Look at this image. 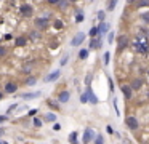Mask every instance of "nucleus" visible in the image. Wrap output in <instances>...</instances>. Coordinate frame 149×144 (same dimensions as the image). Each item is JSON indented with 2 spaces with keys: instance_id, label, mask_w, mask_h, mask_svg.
I'll return each mask as SVG.
<instances>
[{
  "instance_id": "423d86ee",
  "label": "nucleus",
  "mask_w": 149,
  "mask_h": 144,
  "mask_svg": "<svg viewBox=\"0 0 149 144\" xmlns=\"http://www.w3.org/2000/svg\"><path fill=\"white\" fill-rule=\"evenodd\" d=\"M96 138V134H95V131L91 130V128H87V130L84 131V144H88L91 139H95Z\"/></svg>"
},
{
  "instance_id": "4468645a",
  "label": "nucleus",
  "mask_w": 149,
  "mask_h": 144,
  "mask_svg": "<svg viewBox=\"0 0 149 144\" xmlns=\"http://www.w3.org/2000/svg\"><path fill=\"white\" fill-rule=\"evenodd\" d=\"M39 96H40V91H34V93H23L21 98H24V99H36V98H39Z\"/></svg>"
},
{
  "instance_id": "cd10ccee",
  "label": "nucleus",
  "mask_w": 149,
  "mask_h": 144,
  "mask_svg": "<svg viewBox=\"0 0 149 144\" xmlns=\"http://www.w3.org/2000/svg\"><path fill=\"white\" fill-rule=\"evenodd\" d=\"M95 144H104V139L101 134H96V138H95Z\"/></svg>"
},
{
  "instance_id": "39448f33",
  "label": "nucleus",
  "mask_w": 149,
  "mask_h": 144,
  "mask_svg": "<svg viewBox=\"0 0 149 144\" xmlns=\"http://www.w3.org/2000/svg\"><path fill=\"white\" fill-rule=\"evenodd\" d=\"M85 40V34L84 32H77V34L74 35V38H72L71 45L72 47H79V45H82V42Z\"/></svg>"
},
{
  "instance_id": "9d476101",
  "label": "nucleus",
  "mask_w": 149,
  "mask_h": 144,
  "mask_svg": "<svg viewBox=\"0 0 149 144\" xmlns=\"http://www.w3.org/2000/svg\"><path fill=\"white\" fill-rule=\"evenodd\" d=\"M59 70H53L52 74H50V75H47L45 77V80H43V82H47V83H50V82H55L56 79H59Z\"/></svg>"
},
{
  "instance_id": "79ce46f5",
  "label": "nucleus",
  "mask_w": 149,
  "mask_h": 144,
  "mask_svg": "<svg viewBox=\"0 0 149 144\" xmlns=\"http://www.w3.org/2000/svg\"><path fill=\"white\" fill-rule=\"evenodd\" d=\"M16 107H18V104H11L10 107H8V114H10V112H13V111H15V109H16Z\"/></svg>"
},
{
  "instance_id": "bb28decb",
  "label": "nucleus",
  "mask_w": 149,
  "mask_h": 144,
  "mask_svg": "<svg viewBox=\"0 0 149 144\" xmlns=\"http://www.w3.org/2000/svg\"><path fill=\"white\" fill-rule=\"evenodd\" d=\"M48 106H50V109H53V111H59V106H58V102L48 101Z\"/></svg>"
},
{
  "instance_id": "f8f14e48",
  "label": "nucleus",
  "mask_w": 149,
  "mask_h": 144,
  "mask_svg": "<svg viewBox=\"0 0 149 144\" xmlns=\"http://www.w3.org/2000/svg\"><path fill=\"white\" fill-rule=\"evenodd\" d=\"M101 45H103V40H101V38H93V40L90 42L91 50H98V48H101Z\"/></svg>"
},
{
  "instance_id": "c756f323",
  "label": "nucleus",
  "mask_w": 149,
  "mask_h": 144,
  "mask_svg": "<svg viewBox=\"0 0 149 144\" xmlns=\"http://www.w3.org/2000/svg\"><path fill=\"white\" fill-rule=\"evenodd\" d=\"M53 26H55V29H63V21H59V19H56V21L53 22Z\"/></svg>"
},
{
  "instance_id": "ddd939ff",
  "label": "nucleus",
  "mask_w": 149,
  "mask_h": 144,
  "mask_svg": "<svg viewBox=\"0 0 149 144\" xmlns=\"http://www.w3.org/2000/svg\"><path fill=\"white\" fill-rule=\"evenodd\" d=\"M87 95H88V99H90V102H91V104H96V102H98V98H96V96H95L93 90H91L90 86H88V88H87Z\"/></svg>"
},
{
  "instance_id": "72a5a7b5",
  "label": "nucleus",
  "mask_w": 149,
  "mask_h": 144,
  "mask_svg": "<svg viewBox=\"0 0 149 144\" xmlns=\"http://www.w3.org/2000/svg\"><path fill=\"white\" fill-rule=\"evenodd\" d=\"M149 5V0H139L138 6H148Z\"/></svg>"
},
{
  "instance_id": "a211bd4d",
  "label": "nucleus",
  "mask_w": 149,
  "mask_h": 144,
  "mask_svg": "<svg viewBox=\"0 0 149 144\" xmlns=\"http://www.w3.org/2000/svg\"><path fill=\"white\" fill-rule=\"evenodd\" d=\"M15 45H16V47H24V45H26V38H24V37H18L16 40H15Z\"/></svg>"
},
{
  "instance_id": "a19ab883",
  "label": "nucleus",
  "mask_w": 149,
  "mask_h": 144,
  "mask_svg": "<svg viewBox=\"0 0 149 144\" xmlns=\"http://www.w3.org/2000/svg\"><path fill=\"white\" fill-rule=\"evenodd\" d=\"M68 59H69V54H66V56H64V58H63V59H61V66H64V64L68 63Z\"/></svg>"
},
{
  "instance_id": "2f4dec72",
  "label": "nucleus",
  "mask_w": 149,
  "mask_h": 144,
  "mask_svg": "<svg viewBox=\"0 0 149 144\" xmlns=\"http://www.w3.org/2000/svg\"><path fill=\"white\" fill-rule=\"evenodd\" d=\"M80 101L82 102H87L88 101V95H87V93H82V95H80Z\"/></svg>"
},
{
  "instance_id": "a18cd8bd",
  "label": "nucleus",
  "mask_w": 149,
  "mask_h": 144,
  "mask_svg": "<svg viewBox=\"0 0 149 144\" xmlns=\"http://www.w3.org/2000/svg\"><path fill=\"white\" fill-rule=\"evenodd\" d=\"M36 114H37V111L34 109V111H31V112H29V117H31V115H36Z\"/></svg>"
},
{
  "instance_id": "f704fd0d",
  "label": "nucleus",
  "mask_w": 149,
  "mask_h": 144,
  "mask_svg": "<svg viewBox=\"0 0 149 144\" xmlns=\"http://www.w3.org/2000/svg\"><path fill=\"white\" fill-rule=\"evenodd\" d=\"M5 54H7V48H5V47H0V58L5 56Z\"/></svg>"
},
{
  "instance_id": "09e8293b",
  "label": "nucleus",
  "mask_w": 149,
  "mask_h": 144,
  "mask_svg": "<svg viewBox=\"0 0 149 144\" xmlns=\"http://www.w3.org/2000/svg\"><path fill=\"white\" fill-rule=\"evenodd\" d=\"M2 99H3V93L0 91V101H2Z\"/></svg>"
},
{
  "instance_id": "0eeeda50",
  "label": "nucleus",
  "mask_w": 149,
  "mask_h": 144,
  "mask_svg": "<svg viewBox=\"0 0 149 144\" xmlns=\"http://www.w3.org/2000/svg\"><path fill=\"white\" fill-rule=\"evenodd\" d=\"M47 26H48V19H47V18H37L36 19V27L39 29V31L47 29Z\"/></svg>"
},
{
  "instance_id": "f3484780",
  "label": "nucleus",
  "mask_w": 149,
  "mask_h": 144,
  "mask_svg": "<svg viewBox=\"0 0 149 144\" xmlns=\"http://www.w3.org/2000/svg\"><path fill=\"white\" fill-rule=\"evenodd\" d=\"M69 143L71 144H79L77 143V131H72V133L69 134Z\"/></svg>"
},
{
  "instance_id": "6e6552de",
  "label": "nucleus",
  "mask_w": 149,
  "mask_h": 144,
  "mask_svg": "<svg viewBox=\"0 0 149 144\" xmlns=\"http://www.w3.org/2000/svg\"><path fill=\"white\" fill-rule=\"evenodd\" d=\"M122 93H123V96H125V99H130L133 96L132 85H122Z\"/></svg>"
},
{
  "instance_id": "58836bf2",
  "label": "nucleus",
  "mask_w": 149,
  "mask_h": 144,
  "mask_svg": "<svg viewBox=\"0 0 149 144\" xmlns=\"http://www.w3.org/2000/svg\"><path fill=\"white\" fill-rule=\"evenodd\" d=\"M106 131H107V134H114V130H112L111 125H107V127H106Z\"/></svg>"
},
{
  "instance_id": "5701e85b",
  "label": "nucleus",
  "mask_w": 149,
  "mask_h": 144,
  "mask_svg": "<svg viewBox=\"0 0 149 144\" xmlns=\"http://www.w3.org/2000/svg\"><path fill=\"white\" fill-rule=\"evenodd\" d=\"M84 19H85L84 11H77V15H75V22H82Z\"/></svg>"
},
{
  "instance_id": "f03ea898",
  "label": "nucleus",
  "mask_w": 149,
  "mask_h": 144,
  "mask_svg": "<svg viewBox=\"0 0 149 144\" xmlns=\"http://www.w3.org/2000/svg\"><path fill=\"white\" fill-rule=\"evenodd\" d=\"M125 123H127V127H128V130H132V131H136L139 128L138 118L133 117V115H128V117L125 118Z\"/></svg>"
},
{
  "instance_id": "e433bc0d",
  "label": "nucleus",
  "mask_w": 149,
  "mask_h": 144,
  "mask_svg": "<svg viewBox=\"0 0 149 144\" xmlns=\"http://www.w3.org/2000/svg\"><path fill=\"white\" fill-rule=\"evenodd\" d=\"M141 18H143V21H144V22H149V13H144V15H141Z\"/></svg>"
},
{
  "instance_id": "1a4fd4ad",
  "label": "nucleus",
  "mask_w": 149,
  "mask_h": 144,
  "mask_svg": "<svg viewBox=\"0 0 149 144\" xmlns=\"http://www.w3.org/2000/svg\"><path fill=\"white\" fill-rule=\"evenodd\" d=\"M125 47H127V37H125V35H120L119 40H117V51L120 53Z\"/></svg>"
},
{
  "instance_id": "393cba45",
  "label": "nucleus",
  "mask_w": 149,
  "mask_h": 144,
  "mask_svg": "<svg viewBox=\"0 0 149 144\" xmlns=\"http://www.w3.org/2000/svg\"><path fill=\"white\" fill-rule=\"evenodd\" d=\"M32 66H34V63H27V64H24V69H23V72H26V74H27L29 70H32V69H34Z\"/></svg>"
},
{
  "instance_id": "9b49d317",
  "label": "nucleus",
  "mask_w": 149,
  "mask_h": 144,
  "mask_svg": "<svg viewBox=\"0 0 149 144\" xmlns=\"http://www.w3.org/2000/svg\"><path fill=\"white\" fill-rule=\"evenodd\" d=\"M69 99H71V93L66 91V90H64V91H61V93L58 95V101H59V102H68Z\"/></svg>"
},
{
  "instance_id": "412c9836",
  "label": "nucleus",
  "mask_w": 149,
  "mask_h": 144,
  "mask_svg": "<svg viewBox=\"0 0 149 144\" xmlns=\"http://www.w3.org/2000/svg\"><path fill=\"white\" fill-rule=\"evenodd\" d=\"M101 34V32H100V27H91L90 29V37H96V35H100Z\"/></svg>"
},
{
  "instance_id": "4be33fe9",
  "label": "nucleus",
  "mask_w": 149,
  "mask_h": 144,
  "mask_svg": "<svg viewBox=\"0 0 149 144\" xmlns=\"http://www.w3.org/2000/svg\"><path fill=\"white\" fill-rule=\"evenodd\" d=\"M88 58V50H80L79 51V59H87Z\"/></svg>"
},
{
  "instance_id": "dca6fc26",
  "label": "nucleus",
  "mask_w": 149,
  "mask_h": 144,
  "mask_svg": "<svg viewBox=\"0 0 149 144\" xmlns=\"http://www.w3.org/2000/svg\"><path fill=\"white\" fill-rule=\"evenodd\" d=\"M109 29H111V26L107 24L106 21L100 24V32H101V34H107V32H109Z\"/></svg>"
},
{
  "instance_id": "37998d69",
  "label": "nucleus",
  "mask_w": 149,
  "mask_h": 144,
  "mask_svg": "<svg viewBox=\"0 0 149 144\" xmlns=\"http://www.w3.org/2000/svg\"><path fill=\"white\" fill-rule=\"evenodd\" d=\"M107 40H109L107 43H112V40H114V34H112V32L109 34V37H107Z\"/></svg>"
},
{
  "instance_id": "6ab92c4d",
  "label": "nucleus",
  "mask_w": 149,
  "mask_h": 144,
  "mask_svg": "<svg viewBox=\"0 0 149 144\" xmlns=\"http://www.w3.org/2000/svg\"><path fill=\"white\" fill-rule=\"evenodd\" d=\"M36 83H37V79H36V77H27V79H26V85H27V86H34Z\"/></svg>"
},
{
  "instance_id": "7c9ffc66",
  "label": "nucleus",
  "mask_w": 149,
  "mask_h": 144,
  "mask_svg": "<svg viewBox=\"0 0 149 144\" xmlns=\"http://www.w3.org/2000/svg\"><path fill=\"white\" fill-rule=\"evenodd\" d=\"M109 61H111V53H104V64H109Z\"/></svg>"
},
{
  "instance_id": "de8ad7c7",
  "label": "nucleus",
  "mask_w": 149,
  "mask_h": 144,
  "mask_svg": "<svg viewBox=\"0 0 149 144\" xmlns=\"http://www.w3.org/2000/svg\"><path fill=\"white\" fill-rule=\"evenodd\" d=\"M133 2H135V0H127V3H128V5H132Z\"/></svg>"
},
{
  "instance_id": "c03bdc74",
  "label": "nucleus",
  "mask_w": 149,
  "mask_h": 144,
  "mask_svg": "<svg viewBox=\"0 0 149 144\" xmlns=\"http://www.w3.org/2000/svg\"><path fill=\"white\" fill-rule=\"evenodd\" d=\"M53 130H55V131L61 130V125H59V123H55V125H53Z\"/></svg>"
},
{
  "instance_id": "a878e982",
  "label": "nucleus",
  "mask_w": 149,
  "mask_h": 144,
  "mask_svg": "<svg viewBox=\"0 0 149 144\" xmlns=\"http://www.w3.org/2000/svg\"><path fill=\"white\" fill-rule=\"evenodd\" d=\"M116 5H117V0H111L109 5H107V11H112V10L116 8Z\"/></svg>"
},
{
  "instance_id": "4c0bfd02",
  "label": "nucleus",
  "mask_w": 149,
  "mask_h": 144,
  "mask_svg": "<svg viewBox=\"0 0 149 144\" xmlns=\"http://www.w3.org/2000/svg\"><path fill=\"white\" fill-rule=\"evenodd\" d=\"M47 2H48V5H58L61 0H47Z\"/></svg>"
},
{
  "instance_id": "b1692460",
  "label": "nucleus",
  "mask_w": 149,
  "mask_h": 144,
  "mask_svg": "<svg viewBox=\"0 0 149 144\" xmlns=\"http://www.w3.org/2000/svg\"><path fill=\"white\" fill-rule=\"evenodd\" d=\"M42 123H43V120H42V117H34V127H42Z\"/></svg>"
},
{
  "instance_id": "aec40b11",
  "label": "nucleus",
  "mask_w": 149,
  "mask_h": 144,
  "mask_svg": "<svg viewBox=\"0 0 149 144\" xmlns=\"http://www.w3.org/2000/svg\"><path fill=\"white\" fill-rule=\"evenodd\" d=\"M141 85H143L141 79H135V82L132 83V88L133 90H138V88H141Z\"/></svg>"
},
{
  "instance_id": "49530a36",
  "label": "nucleus",
  "mask_w": 149,
  "mask_h": 144,
  "mask_svg": "<svg viewBox=\"0 0 149 144\" xmlns=\"http://www.w3.org/2000/svg\"><path fill=\"white\" fill-rule=\"evenodd\" d=\"M2 134H5V130H3V128H0V136H2Z\"/></svg>"
},
{
  "instance_id": "473e14b6",
  "label": "nucleus",
  "mask_w": 149,
  "mask_h": 144,
  "mask_svg": "<svg viewBox=\"0 0 149 144\" xmlns=\"http://www.w3.org/2000/svg\"><path fill=\"white\" fill-rule=\"evenodd\" d=\"M58 6L59 8H66V6H68V0H61V2L58 3Z\"/></svg>"
},
{
  "instance_id": "c9c22d12",
  "label": "nucleus",
  "mask_w": 149,
  "mask_h": 144,
  "mask_svg": "<svg viewBox=\"0 0 149 144\" xmlns=\"http://www.w3.org/2000/svg\"><path fill=\"white\" fill-rule=\"evenodd\" d=\"M7 120H8V115H0V125L5 123Z\"/></svg>"
},
{
  "instance_id": "8fccbe9b",
  "label": "nucleus",
  "mask_w": 149,
  "mask_h": 144,
  "mask_svg": "<svg viewBox=\"0 0 149 144\" xmlns=\"http://www.w3.org/2000/svg\"><path fill=\"white\" fill-rule=\"evenodd\" d=\"M71 2H77V0H71Z\"/></svg>"
},
{
  "instance_id": "c85d7f7f",
  "label": "nucleus",
  "mask_w": 149,
  "mask_h": 144,
  "mask_svg": "<svg viewBox=\"0 0 149 144\" xmlns=\"http://www.w3.org/2000/svg\"><path fill=\"white\" fill-rule=\"evenodd\" d=\"M104 18H106V11H98V19L101 22H104Z\"/></svg>"
},
{
  "instance_id": "7ed1b4c3",
  "label": "nucleus",
  "mask_w": 149,
  "mask_h": 144,
  "mask_svg": "<svg viewBox=\"0 0 149 144\" xmlns=\"http://www.w3.org/2000/svg\"><path fill=\"white\" fill-rule=\"evenodd\" d=\"M19 13L24 18H31V16H32V6H31L29 3H23V5L19 6Z\"/></svg>"
},
{
  "instance_id": "20e7f679",
  "label": "nucleus",
  "mask_w": 149,
  "mask_h": 144,
  "mask_svg": "<svg viewBox=\"0 0 149 144\" xmlns=\"http://www.w3.org/2000/svg\"><path fill=\"white\" fill-rule=\"evenodd\" d=\"M18 91V83H15V82H7L5 83V86H3V93H8V95H11V93H16Z\"/></svg>"
},
{
  "instance_id": "ea45409f",
  "label": "nucleus",
  "mask_w": 149,
  "mask_h": 144,
  "mask_svg": "<svg viewBox=\"0 0 149 144\" xmlns=\"http://www.w3.org/2000/svg\"><path fill=\"white\" fill-rule=\"evenodd\" d=\"M31 37H32L34 40H39V38H40V35L37 34V32H32V34H31Z\"/></svg>"
},
{
  "instance_id": "2eb2a0df",
  "label": "nucleus",
  "mask_w": 149,
  "mask_h": 144,
  "mask_svg": "<svg viewBox=\"0 0 149 144\" xmlns=\"http://www.w3.org/2000/svg\"><path fill=\"white\" fill-rule=\"evenodd\" d=\"M42 118H43V122H50V123H53V122H56V114L48 112V114H45Z\"/></svg>"
},
{
  "instance_id": "f257e3e1",
  "label": "nucleus",
  "mask_w": 149,
  "mask_h": 144,
  "mask_svg": "<svg viewBox=\"0 0 149 144\" xmlns=\"http://www.w3.org/2000/svg\"><path fill=\"white\" fill-rule=\"evenodd\" d=\"M133 50L139 54H146L149 51V42L146 37H138L136 40H133Z\"/></svg>"
}]
</instances>
